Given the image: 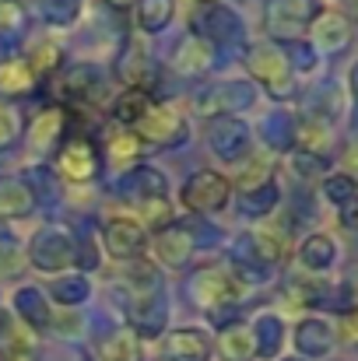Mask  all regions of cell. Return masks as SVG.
Here are the masks:
<instances>
[{
  "instance_id": "6da1fadb",
  "label": "cell",
  "mask_w": 358,
  "mask_h": 361,
  "mask_svg": "<svg viewBox=\"0 0 358 361\" xmlns=\"http://www.w3.org/2000/svg\"><path fill=\"white\" fill-rule=\"evenodd\" d=\"M137 140L141 144H151V147H176L186 140L190 133V120H186V109L179 102H151L144 120L133 126Z\"/></svg>"
},
{
  "instance_id": "7a4b0ae2",
  "label": "cell",
  "mask_w": 358,
  "mask_h": 361,
  "mask_svg": "<svg viewBox=\"0 0 358 361\" xmlns=\"http://www.w3.org/2000/svg\"><path fill=\"white\" fill-rule=\"evenodd\" d=\"M246 67L249 74L267 88V95L274 99H288L292 88H295V71L285 56L281 46H270V42H260V46H249L246 53Z\"/></svg>"
},
{
  "instance_id": "3957f363",
  "label": "cell",
  "mask_w": 358,
  "mask_h": 361,
  "mask_svg": "<svg viewBox=\"0 0 358 361\" xmlns=\"http://www.w3.org/2000/svg\"><path fill=\"white\" fill-rule=\"evenodd\" d=\"M229 197H232V183H229V176H222L215 169L193 172L179 193V200L190 214H218L229 204Z\"/></svg>"
},
{
  "instance_id": "277c9868",
  "label": "cell",
  "mask_w": 358,
  "mask_h": 361,
  "mask_svg": "<svg viewBox=\"0 0 358 361\" xmlns=\"http://www.w3.org/2000/svg\"><path fill=\"white\" fill-rule=\"evenodd\" d=\"M320 14H323L320 0H270L267 35L278 42H295V35H302Z\"/></svg>"
},
{
  "instance_id": "5b68a950",
  "label": "cell",
  "mask_w": 358,
  "mask_h": 361,
  "mask_svg": "<svg viewBox=\"0 0 358 361\" xmlns=\"http://www.w3.org/2000/svg\"><path fill=\"white\" fill-rule=\"evenodd\" d=\"M190 298L215 316V312L236 305L239 298H242V284H239L236 277H229L225 270L204 267V270H197V274L190 277Z\"/></svg>"
},
{
  "instance_id": "8992f818",
  "label": "cell",
  "mask_w": 358,
  "mask_h": 361,
  "mask_svg": "<svg viewBox=\"0 0 358 361\" xmlns=\"http://www.w3.org/2000/svg\"><path fill=\"white\" fill-rule=\"evenodd\" d=\"M28 259L42 274H60L78 263V242L60 228H42L28 245Z\"/></svg>"
},
{
  "instance_id": "52a82bcc",
  "label": "cell",
  "mask_w": 358,
  "mask_h": 361,
  "mask_svg": "<svg viewBox=\"0 0 358 361\" xmlns=\"http://www.w3.org/2000/svg\"><path fill=\"white\" fill-rule=\"evenodd\" d=\"M242 21H239L236 11L222 7V4H211L204 7V14L197 18V39H204L208 46H239L242 42Z\"/></svg>"
},
{
  "instance_id": "ba28073f",
  "label": "cell",
  "mask_w": 358,
  "mask_h": 361,
  "mask_svg": "<svg viewBox=\"0 0 358 361\" xmlns=\"http://www.w3.org/2000/svg\"><path fill=\"white\" fill-rule=\"evenodd\" d=\"M208 147L222 161H239L249 151V126L239 116H215L208 126Z\"/></svg>"
},
{
  "instance_id": "9c48e42d",
  "label": "cell",
  "mask_w": 358,
  "mask_h": 361,
  "mask_svg": "<svg viewBox=\"0 0 358 361\" xmlns=\"http://www.w3.org/2000/svg\"><path fill=\"white\" fill-rule=\"evenodd\" d=\"M56 169H60V176L71 179V183H88V179H95V172H99V154H95L92 140H85V137L64 140V144H60V154H56Z\"/></svg>"
},
{
  "instance_id": "30bf717a",
  "label": "cell",
  "mask_w": 358,
  "mask_h": 361,
  "mask_svg": "<svg viewBox=\"0 0 358 361\" xmlns=\"http://www.w3.org/2000/svg\"><path fill=\"white\" fill-rule=\"evenodd\" d=\"M144 242H148V232H144V225L133 221V218H109L106 228H102V245H106V252H109L113 259L137 256V252L144 249Z\"/></svg>"
},
{
  "instance_id": "8fae6325",
  "label": "cell",
  "mask_w": 358,
  "mask_h": 361,
  "mask_svg": "<svg viewBox=\"0 0 358 361\" xmlns=\"http://www.w3.org/2000/svg\"><path fill=\"white\" fill-rule=\"evenodd\" d=\"M193 249H197L193 232L183 228V225H169V228H162V232L155 235V245H151L155 259H158L162 267H172V270H183V267L190 263Z\"/></svg>"
},
{
  "instance_id": "7c38bea8",
  "label": "cell",
  "mask_w": 358,
  "mask_h": 361,
  "mask_svg": "<svg viewBox=\"0 0 358 361\" xmlns=\"http://www.w3.org/2000/svg\"><path fill=\"white\" fill-rule=\"evenodd\" d=\"M162 355L169 361H208L211 358V337L204 330H193V326L172 330L162 344Z\"/></svg>"
},
{
  "instance_id": "4fadbf2b",
  "label": "cell",
  "mask_w": 358,
  "mask_h": 361,
  "mask_svg": "<svg viewBox=\"0 0 358 361\" xmlns=\"http://www.w3.org/2000/svg\"><path fill=\"white\" fill-rule=\"evenodd\" d=\"M64 130H67V113L60 106H49V109H42L32 120V126H28V144L35 151H53V147L64 144Z\"/></svg>"
},
{
  "instance_id": "5bb4252c",
  "label": "cell",
  "mask_w": 358,
  "mask_h": 361,
  "mask_svg": "<svg viewBox=\"0 0 358 361\" xmlns=\"http://www.w3.org/2000/svg\"><path fill=\"white\" fill-rule=\"evenodd\" d=\"M330 348H334V330L327 326V319L309 316V319H302L295 326V351L299 355H306V358H327Z\"/></svg>"
},
{
  "instance_id": "9a60e30c",
  "label": "cell",
  "mask_w": 358,
  "mask_h": 361,
  "mask_svg": "<svg viewBox=\"0 0 358 361\" xmlns=\"http://www.w3.org/2000/svg\"><path fill=\"white\" fill-rule=\"evenodd\" d=\"M253 99H256L253 85L229 81V85H222L218 92H211V95L201 102V109H218V116H236L239 109H249V106H253Z\"/></svg>"
},
{
  "instance_id": "2e32d148",
  "label": "cell",
  "mask_w": 358,
  "mask_h": 361,
  "mask_svg": "<svg viewBox=\"0 0 358 361\" xmlns=\"http://www.w3.org/2000/svg\"><path fill=\"white\" fill-rule=\"evenodd\" d=\"M218 355L225 361H249L256 355V341H253V326L246 323H229L222 334H218Z\"/></svg>"
},
{
  "instance_id": "e0dca14e",
  "label": "cell",
  "mask_w": 358,
  "mask_h": 361,
  "mask_svg": "<svg viewBox=\"0 0 358 361\" xmlns=\"http://www.w3.org/2000/svg\"><path fill=\"white\" fill-rule=\"evenodd\" d=\"M334 259H338V242L330 239L327 232H316V235H309L299 245V263L306 270H313V274H327L334 267Z\"/></svg>"
},
{
  "instance_id": "ac0fdd59",
  "label": "cell",
  "mask_w": 358,
  "mask_h": 361,
  "mask_svg": "<svg viewBox=\"0 0 358 361\" xmlns=\"http://www.w3.org/2000/svg\"><path fill=\"white\" fill-rule=\"evenodd\" d=\"M313 35H316V46H323L327 53H338L352 42V21L341 18V14H320L313 21Z\"/></svg>"
},
{
  "instance_id": "d6986e66",
  "label": "cell",
  "mask_w": 358,
  "mask_h": 361,
  "mask_svg": "<svg viewBox=\"0 0 358 361\" xmlns=\"http://www.w3.org/2000/svg\"><path fill=\"white\" fill-rule=\"evenodd\" d=\"M172 63H176V71H183V74H204V71H211V63H215V49H211L204 39L190 35V39H183V42L176 46Z\"/></svg>"
},
{
  "instance_id": "ffe728a7",
  "label": "cell",
  "mask_w": 358,
  "mask_h": 361,
  "mask_svg": "<svg viewBox=\"0 0 358 361\" xmlns=\"http://www.w3.org/2000/svg\"><path fill=\"white\" fill-rule=\"evenodd\" d=\"M35 74H32V67L25 63V60H7V63H0V95L4 99H25L32 88H35Z\"/></svg>"
},
{
  "instance_id": "44dd1931",
  "label": "cell",
  "mask_w": 358,
  "mask_h": 361,
  "mask_svg": "<svg viewBox=\"0 0 358 361\" xmlns=\"http://www.w3.org/2000/svg\"><path fill=\"white\" fill-rule=\"evenodd\" d=\"M292 144L302 151V154H316L323 158L327 147H330V130L320 116H309V120L295 123V133H292Z\"/></svg>"
},
{
  "instance_id": "7402d4cb",
  "label": "cell",
  "mask_w": 358,
  "mask_h": 361,
  "mask_svg": "<svg viewBox=\"0 0 358 361\" xmlns=\"http://www.w3.org/2000/svg\"><path fill=\"white\" fill-rule=\"evenodd\" d=\"M141 341L133 330H113L99 341V361H141Z\"/></svg>"
},
{
  "instance_id": "603a6c76",
  "label": "cell",
  "mask_w": 358,
  "mask_h": 361,
  "mask_svg": "<svg viewBox=\"0 0 358 361\" xmlns=\"http://www.w3.org/2000/svg\"><path fill=\"white\" fill-rule=\"evenodd\" d=\"M35 207V193L28 183H0V218H25Z\"/></svg>"
},
{
  "instance_id": "cb8c5ba5",
  "label": "cell",
  "mask_w": 358,
  "mask_h": 361,
  "mask_svg": "<svg viewBox=\"0 0 358 361\" xmlns=\"http://www.w3.org/2000/svg\"><path fill=\"white\" fill-rule=\"evenodd\" d=\"M117 74L123 78V85L126 88H148V81H151V74H155V67H151V60L144 56V49H137V46H130L123 56H119V67Z\"/></svg>"
},
{
  "instance_id": "d4e9b609",
  "label": "cell",
  "mask_w": 358,
  "mask_h": 361,
  "mask_svg": "<svg viewBox=\"0 0 358 361\" xmlns=\"http://www.w3.org/2000/svg\"><path fill=\"white\" fill-rule=\"evenodd\" d=\"M148 106H151V95H148V92H141V88H126L117 102H113V120H117L119 126H126V130H133L137 123L144 120Z\"/></svg>"
},
{
  "instance_id": "484cf974",
  "label": "cell",
  "mask_w": 358,
  "mask_h": 361,
  "mask_svg": "<svg viewBox=\"0 0 358 361\" xmlns=\"http://www.w3.org/2000/svg\"><path fill=\"white\" fill-rule=\"evenodd\" d=\"M56 81H53V88H56V95H64V99H85L92 88H95V71L92 67H71V71H56L53 74Z\"/></svg>"
},
{
  "instance_id": "4316f807",
  "label": "cell",
  "mask_w": 358,
  "mask_h": 361,
  "mask_svg": "<svg viewBox=\"0 0 358 361\" xmlns=\"http://www.w3.org/2000/svg\"><path fill=\"white\" fill-rule=\"evenodd\" d=\"M133 14H137L141 32H162V28H169V21L176 14V4L172 0H137Z\"/></svg>"
},
{
  "instance_id": "83f0119b",
  "label": "cell",
  "mask_w": 358,
  "mask_h": 361,
  "mask_svg": "<svg viewBox=\"0 0 358 361\" xmlns=\"http://www.w3.org/2000/svg\"><path fill=\"white\" fill-rule=\"evenodd\" d=\"M14 309L28 326H46L49 323V305H46V295L39 288H21L14 295Z\"/></svg>"
},
{
  "instance_id": "f1b7e54d",
  "label": "cell",
  "mask_w": 358,
  "mask_h": 361,
  "mask_svg": "<svg viewBox=\"0 0 358 361\" xmlns=\"http://www.w3.org/2000/svg\"><path fill=\"white\" fill-rule=\"evenodd\" d=\"M253 341H256V355L263 358H274L281 351V341H285V326L278 316H260L253 323Z\"/></svg>"
},
{
  "instance_id": "f546056e",
  "label": "cell",
  "mask_w": 358,
  "mask_h": 361,
  "mask_svg": "<svg viewBox=\"0 0 358 361\" xmlns=\"http://www.w3.org/2000/svg\"><path fill=\"white\" fill-rule=\"evenodd\" d=\"M25 63L32 67V74L39 78V74H56L60 71V63H64V53H60V46L56 42H35L32 46V53L25 56Z\"/></svg>"
},
{
  "instance_id": "4dcf8cb0",
  "label": "cell",
  "mask_w": 358,
  "mask_h": 361,
  "mask_svg": "<svg viewBox=\"0 0 358 361\" xmlns=\"http://www.w3.org/2000/svg\"><path fill=\"white\" fill-rule=\"evenodd\" d=\"M144 151H148V147L137 140V133H117V137L109 140V147H106V154H109V161H113L117 169L130 165V161H137Z\"/></svg>"
},
{
  "instance_id": "1f68e13d",
  "label": "cell",
  "mask_w": 358,
  "mask_h": 361,
  "mask_svg": "<svg viewBox=\"0 0 358 361\" xmlns=\"http://www.w3.org/2000/svg\"><path fill=\"white\" fill-rule=\"evenodd\" d=\"M88 281L81 277V274H67V277H60L53 288H49V295L60 302V305H78V302H85L88 298Z\"/></svg>"
},
{
  "instance_id": "d6a6232c",
  "label": "cell",
  "mask_w": 358,
  "mask_h": 361,
  "mask_svg": "<svg viewBox=\"0 0 358 361\" xmlns=\"http://www.w3.org/2000/svg\"><path fill=\"white\" fill-rule=\"evenodd\" d=\"M130 186L141 200H151V197H165V176L155 172V169H133L130 172Z\"/></svg>"
},
{
  "instance_id": "836d02e7",
  "label": "cell",
  "mask_w": 358,
  "mask_h": 361,
  "mask_svg": "<svg viewBox=\"0 0 358 361\" xmlns=\"http://www.w3.org/2000/svg\"><path fill=\"white\" fill-rule=\"evenodd\" d=\"M274 179H270V165H267V158H253L246 169H242V176H239V190L242 193H256V190H263V186H270Z\"/></svg>"
},
{
  "instance_id": "e575fe53",
  "label": "cell",
  "mask_w": 358,
  "mask_h": 361,
  "mask_svg": "<svg viewBox=\"0 0 358 361\" xmlns=\"http://www.w3.org/2000/svg\"><path fill=\"white\" fill-rule=\"evenodd\" d=\"M355 193H358L355 176H327V179H323V197H327L334 207H345Z\"/></svg>"
},
{
  "instance_id": "d590c367",
  "label": "cell",
  "mask_w": 358,
  "mask_h": 361,
  "mask_svg": "<svg viewBox=\"0 0 358 361\" xmlns=\"http://www.w3.org/2000/svg\"><path fill=\"white\" fill-rule=\"evenodd\" d=\"M274 204H278V186H274V183H270V186H263V190H256V193H242V211H246V214H253V218L270 214V211H274Z\"/></svg>"
},
{
  "instance_id": "8d00e7d4",
  "label": "cell",
  "mask_w": 358,
  "mask_h": 361,
  "mask_svg": "<svg viewBox=\"0 0 358 361\" xmlns=\"http://www.w3.org/2000/svg\"><path fill=\"white\" fill-rule=\"evenodd\" d=\"M81 14V0H42V18L53 25H71Z\"/></svg>"
},
{
  "instance_id": "74e56055",
  "label": "cell",
  "mask_w": 358,
  "mask_h": 361,
  "mask_svg": "<svg viewBox=\"0 0 358 361\" xmlns=\"http://www.w3.org/2000/svg\"><path fill=\"white\" fill-rule=\"evenodd\" d=\"M292 133H295V123L288 116H267L263 123V137L270 147H292Z\"/></svg>"
},
{
  "instance_id": "f35d334b",
  "label": "cell",
  "mask_w": 358,
  "mask_h": 361,
  "mask_svg": "<svg viewBox=\"0 0 358 361\" xmlns=\"http://www.w3.org/2000/svg\"><path fill=\"white\" fill-rule=\"evenodd\" d=\"M285 56H288V63H292V71L299 67V71H313L316 67V53H313V46L309 42H285Z\"/></svg>"
},
{
  "instance_id": "ab89813d",
  "label": "cell",
  "mask_w": 358,
  "mask_h": 361,
  "mask_svg": "<svg viewBox=\"0 0 358 361\" xmlns=\"http://www.w3.org/2000/svg\"><path fill=\"white\" fill-rule=\"evenodd\" d=\"M141 211H144V221H148L151 228H158V232L172 225V221H169V204H165V197H151V200H144Z\"/></svg>"
},
{
  "instance_id": "60d3db41",
  "label": "cell",
  "mask_w": 358,
  "mask_h": 361,
  "mask_svg": "<svg viewBox=\"0 0 358 361\" xmlns=\"http://www.w3.org/2000/svg\"><path fill=\"white\" fill-rule=\"evenodd\" d=\"M18 133H21L18 113H14V109H7V106H0V151H7V147L18 140Z\"/></svg>"
},
{
  "instance_id": "b9f144b4",
  "label": "cell",
  "mask_w": 358,
  "mask_h": 361,
  "mask_svg": "<svg viewBox=\"0 0 358 361\" xmlns=\"http://www.w3.org/2000/svg\"><path fill=\"white\" fill-rule=\"evenodd\" d=\"M295 169H302V172H313V176H316V172H323V169H327V158H316V154H302V151H299ZM313 176H309V179H313Z\"/></svg>"
},
{
  "instance_id": "7bdbcfd3",
  "label": "cell",
  "mask_w": 358,
  "mask_h": 361,
  "mask_svg": "<svg viewBox=\"0 0 358 361\" xmlns=\"http://www.w3.org/2000/svg\"><path fill=\"white\" fill-rule=\"evenodd\" d=\"M341 225L348 228V232H355L358 235V193L341 207Z\"/></svg>"
},
{
  "instance_id": "ee69618b",
  "label": "cell",
  "mask_w": 358,
  "mask_h": 361,
  "mask_svg": "<svg viewBox=\"0 0 358 361\" xmlns=\"http://www.w3.org/2000/svg\"><path fill=\"white\" fill-rule=\"evenodd\" d=\"M11 35H7V28H0V63H7L11 60Z\"/></svg>"
},
{
  "instance_id": "f6af8a7d",
  "label": "cell",
  "mask_w": 358,
  "mask_h": 361,
  "mask_svg": "<svg viewBox=\"0 0 358 361\" xmlns=\"http://www.w3.org/2000/svg\"><path fill=\"white\" fill-rule=\"evenodd\" d=\"M352 95H355V102H358V63H355V71H352Z\"/></svg>"
},
{
  "instance_id": "bcb514c9",
  "label": "cell",
  "mask_w": 358,
  "mask_h": 361,
  "mask_svg": "<svg viewBox=\"0 0 358 361\" xmlns=\"http://www.w3.org/2000/svg\"><path fill=\"white\" fill-rule=\"evenodd\" d=\"M4 361H28V358H25L21 351H11V355H7V358H4Z\"/></svg>"
},
{
  "instance_id": "7dc6e473",
  "label": "cell",
  "mask_w": 358,
  "mask_h": 361,
  "mask_svg": "<svg viewBox=\"0 0 358 361\" xmlns=\"http://www.w3.org/2000/svg\"><path fill=\"white\" fill-rule=\"evenodd\" d=\"M106 4H109V7H126L130 0H106Z\"/></svg>"
},
{
  "instance_id": "c3c4849f",
  "label": "cell",
  "mask_w": 358,
  "mask_h": 361,
  "mask_svg": "<svg viewBox=\"0 0 358 361\" xmlns=\"http://www.w3.org/2000/svg\"><path fill=\"white\" fill-rule=\"evenodd\" d=\"M7 239V225H4V218H0V242Z\"/></svg>"
},
{
  "instance_id": "681fc988",
  "label": "cell",
  "mask_w": 358,
  "mask_h": 361,
  "mask_svg": "<svg viewBox=\"0 0 358 361\" xmlns=\"http://www.w3.org/2000/svg\"><path fill=\"white\" fill-rule=\"evenodd\" d=\"M208 4H218V0H208Z\"/></svg>"
},
{
  "instance_id": "f907efd6",
  "label": "cell",
  "mask_w": 358,
  "mask_h": 361,
  "mask_svg": "<svg viewBox=\"0 0 358 361\" xmlns=\"http://www.w3.org/2000/svg\"><path fill=\"white\" fill-rule=\"evenodd\" d=\"M355 169H358V158H355Z\"/></svg>"
},
{
  "instance_id": "816d5d0a",
  "label": "cell",
  "mask_w": 358,
  "mask_h": 361,
  "mask_svg": "<svg viewBox=\"0 0 358 361\" xmlns=\"http://www.w3.org/2000/svg\"><path fill=\"white\" fill-rule=\"evenodd\" d=\"M355 25H358V14H355Z\"/></svg>"
}]
</instances>
